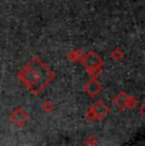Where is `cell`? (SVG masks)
Returning <instances> with one entry per match:
<instances>
[{
  "instance_id": "6da1fadb",
  "label": "cell",
  "mask_w": 145,
  "mask_h": 146,
  "mask_svg": "<svg viewBox=\"0 0 145 146\" xmlns=\"http://www.w3.org/2000/svg\"><path fill=\"white\" fill-rule=\"evenodd\" d=\"M55 74L50 67L45 65L38 57L31 60L19 72V80L29 89L32 93L38 94L45 86L54 79Z\"/></svg>"
},
{
  "instance_id": "3957f363",
  "label": "cell",
  "mask_w": 145,
  "mask_h": 146,
  "mask_svg": "<svg viewBox=\"0 0 145 146\" xmlns=\"http://www.w3.org/2000/svg\"><path fill=\"white\" fill-rule=\"evenodd\" d=\"M110 114V107L103 102H97L88 111L89 119H102Z\"/></svg>"
},
{
  "instance_id": "7a4b0ae2",
  "label": "cell",
  "mask_w": 145,
  "mask_h": 146,
  "mask_svg": "<svg viewBox=\"0 0 145 146\" xmlns=\"http://www.w3.org/2000/svg\"><path fill=\"white\" fill-rule=\"evenodd\" d=\"M80 60H82V64L87 67V70L92 75L96 76L98 72H101L103 60L96 52H89L87 55H82Z\"/></svg>"
},
{
  "instance_id": "5b68a950",
  "label": "cell",
  "mask_w": 145,
  "mask_h": 146,
  "mask_svg": "<svg viewBox=\"0 0 145 146\" xmlns=\"http://www.w3.org/2000/svg\"><path fill=\"white\" fill-rule=\"evenodd\" d=\"M84 90L87 92L90 97H94V95H97L99 92H101V85H99V83L96 79H92L85 84Z\"/></svg>"
},
{
  "instance_id": "52a82bcc",
  "label": "cell",
  "mask_w": 145,
  "mask_h": 146,
  "mask_svg": "<svg viewBox=\"0 0 145 146\" xmlns=\"http://www.w3.org/2000/svg\"><path fill=\"white\" fill-rule=\"evenodd\" d=\"M42 109H45V111H47V112H50L51 109H54V104H52L51 102H46V103H43V104H42Z\"/></svg>"
},
{
  "instance_id": "8992f818",
  "label": "cell",
  "mask_w": 145,
  "mask_h": 146,
  "mask_svg": "<svg viewBox=\"0 0 145 146\" xmlns=\"http://www.w3.org/2000/svg\"><path fill=\"white\" fill-rule=\"evenodd\" d=\"M113 103H115V104L120 109H125V108L127 107V104H129V95L122 92V93H120V94L115 98Z\"/></svg>"
},
{
  "instance_id": "277c9868",
  "label": "cell",
  "mask_w": 145,
  "mask_h": 146,
  "mask_svg": "<svg viewBox=\"0 0 145 146\" xmlns=\"http://www.w3.org/2000/svg\"><path fill=\"white\" fill-rule=\"evenodd\" d=\"M27 119H28V114L21 108L15 109L12 114V122L14 123L15 126H18V127H21L22 125H24Z\"/></svg>"
},
{
  "instance_id": "ba28073f",
  "label": "cell",
  "mask_w": 145,
  "mask_h": 146,
  "mask_svg": "<svg viewBox=\"0 0 145 146\" xmlns=\"http://www.w3.org/2000/svg\"><path fill=\"white\" fill-rule=\"evenodd\" d=\"M122 55H124V53H122V52H120V51H113L112 52V56H113V58H117V60H120V58H121L122 57Z\"/></svg>"
}]
</instances>
